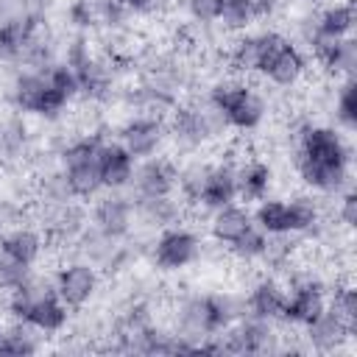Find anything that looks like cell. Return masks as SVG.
Listing matches in <instances>:
<instances>
[{"mask_svg":"<svg viewBox=\"0 0 357 357\" xmlns=\"http://www.w3.org/2000/svg\"><path fill=\"white\" fill-rule=\"evenodd\" d=\"M226 120H229V128L234 131H257L262 123H265V114H268V100L262 92H257L251 84L234 98V103L223 112Z\"/></svg>","mask_w":357,"mask_h":357,"instance_id":"cell-18","label":"cell"},{"mask_svg":"<svg viewBox=\"0 0 357 357\" xmlns=\"http://www.w3.org/2000/svg\"><path fill=\"white\" fill-rule=\"evenodd\" d=\"M273 184V167L265 159H245L237 165V198L240 204H257L268 198V190Z\"/></svg>","mask_w":357,"mask_h":357,"instance_id":"cell-17","label":"cell"},{"mask_svg":"<svg viewBox=\"0 0 357 357\" xmlns=\"http://www.w3.org/2000/svg\"><path fill=\"white\" fill-rule=\"evenodd\" d=\"M0 248H3V254H6L8 259H14V262L36 265L39 257H42V251H45V237H42L39 229L17 223V226H11V229H6V231L0 234Z\"/></svg>","mask_w":357,"mask_h":357,"instance_id":"cell-16","label":"cell"},{"mask_svg":"<svg viewBox=\"0 0 357 357\" xmlns=\"http://www.w3.org/2000/svg\"><path fill=\"white\" fill-rule=\"evenodd\" d=\"M31 271H33V265H22V262H14V259L6 257L3 265H0V293L20 287V284L28 279Z\"/></svg>","mask_w":357,"mask_h":357,"instance_id":"cell-26","label":"cell"},{"mask_svg":"<svg viewBox=\"0 0 357 357\" xmlns=\"http://www.w3.org/2000/svg\"><path fill=\"white\" fill-rule=\"evenodd\" d=\"M251 226H254V218H251L245 204L231 201L226 206L212 209V215H209V234H212V243H218V245H231Z\"/></svg>","mask_w":357,"mask_h":357,"instance_id":"cell-14","label":"cell"},{"mask_svg":"<svg viewBox=\"0 0 357 357\" xmlns=\"http://www.w3.org/2000/svg\"><path fill=\"white\" fill-rule=\"evenodd\" d=\"M176 173L178 167L173 165L170 156H148L139 165H134L131 184L126 187L131 201L137 204L139 198H162L176 192Z\"/></svg>","mask_w":357,"mask_h":357,"instance_id":"cell-3","label":"cell"},{"mask_svg":"<svg viewBox=\"0 0 357 357\" xmlns=\"http://www.w3.org/2000/svg\"><path fill=\"white\" fill-rule=\"evenodd\" d=\"M268 84L279 86V89H293L304 81L307 75V59L301 53V47L293 42V39H284L273 53L271 59L265 61L262 73H259Z\"/></svg>","mask_w":357,"mask_h":357,"instance_id":"cell-9","label":"cell"},{"mask_svg":"<svg viewBox=\"0 0 357 357\" xmlns=\"http://www.w3.org/2000/svg\"><path fill=\"white\" fill-rule=\"evenodd\" d=\"M332 114L343 131H354V126H357V84H354V78H343L337 84Z\"/></svg>","mask_w":357,"mask_h":357,"instance_id":"cell-23","label":"cell"},{"mask_svg":"<svg viewBox=\"0 0 357 357\" xmlns=\"http://www.w3.org/2000/svg\"><path fill=\"white\" fill-rule=\"evenodd\" d=\"M337 198V209H335V218H337V223L343 226V229H354L357 226V192L349 187V190H343L340 195H335Z\"/></svg>","mask_w":357,"mask_h":357,"instance_id":"cell-28","label":"cell"},{"mask_svg":"<svg viewBox=\"0 0 357 357\" xmlns=\"http://www.w3.org/2000/svg\"><path fill=\"white\" fill-rule=\"evenodd\" d=\"M324 310H326V287L324 284L296 287V290H287V301H284V310H282V324L304 326L312 318H318Z\"/></svg>","mask_w":357,"mask_h":357,"instance_id":"cell-15","label":"cell"},{"mask_svg":"<svg viewBox=\"0 0 357 357\" xmlns=\"http://www.w3.org/2000/svg\"><path fill=\"white\" fill-rule=\"evenodd\" d=\"M237 201V165L229 162V159H220V162H212L209 167V176L204 181V190H201V198H198V209H218V206H226Z\"/></svg>","mask_w":357,"mask_h":357,"instance_id":"cell-13","label":"cell"},{"mask_svg":"<svg viewBox=\"0 0 357 357\" xmlns=\"http://www.w3.org/2000/svg\"><path fill=\"white\" fill-rule=\"evenodd\" d=\"M326 75L337 78H354V67H357V39L354 36H340L335 42V47L329 50V56L318 64Z\"/></svg>","mask_w":357,"mask_h":357,"instance_id":"cell-21","label":"cell"},{"mask_svg":"<svg viewBox=\"0 0 357 357\" xmlns=\"http://www.w3.org/2000/svg\"><path fill=\"white\" fill-rule=\"evenodd\" d=\"M312 3H315V0H312Z\"/></svg>","mask_w":357,"mask_h":357,"instance_id":"cell-33","label":"cell"},{"mask_svg":"<svg viewBox=\"0 0 357 357\" xmlns=\"http://www.w3.org/2000/svg\"><path fill=\"white\" fill-rule=\"evenodd\" d=\"M28 321L36 329H42L45 335H59L67 326V321H70V307L59 296H47V298H42V301L33 304Z\"/></svg>","mask_w":357,"mask_h":357,"instance_id":"cell-20","label":"cell"},{"mask_svg":"<svg viewBox=\"0 0 357 357\" xmlns=\"http://www.w3.org/2000/svg\"><path fill=\"white\" fill-rule=\"evenodd\" d=\"M92 226H98L109 237H128L134 229V201L126 190H109V195L98 198L92 206Z\"/></svg>","mask_w":357,"mask_h":357,"instance_id":"cell-8","label":"cell"},{"mask_svg":"<svg viewBox=\"0 0 357 357\" xmlns=\"http://www.w3.org/2000/svg\"><path fill=\"white\" fill-rule=\"evenodd\" d=\"M3 259H6V254H3V248H0V265H3Z\"/></svg>","mask_w":357,"mask_h":357,"instance_id":"cell-32","label":"cell"},{"mask_svg":"<svg viewBox=\"0 0 357 357\" xmlns=\"http://www.w3.org/2000/svg\"><path fill=\"white\" fill-rule=\"evenodd\" d=\"M254 22V6L251 0H220V14H218V25L226 33H243L248 31V25Z\"/></svg>","mask_w":357,"mask_h":357,"instance_id":"cell-24","label":"cell"},{"mask_svg":"<svg viewBox=\"0 0 357 357\" xmlns=\"http://www.w3.org/2000/svg\"><path fill=\"white\" fill-rule=\"evenodd\" d=\"M3 335H6V326L0 324V349H3Z\"/></svg>","mask_w":357,"mask_h":357,"instance_id":"cell-31","label":"cell"},{"mask_svg":"<svg viewBox=\"0 0 357 357\" xmlns=\"http://www.w3.org/2000/svg\"><path fill=\"white\" fill-rule=\"evenodd\" d=\"M354 22H357V14H354V0H335V3H326L318 14H315V25L321 33L326 36H351L354 31Z\"/></svg>","mask_w":357,"mask_h":357,"instance_id":"cell-19","label":"cell"},{"mask_svg":"<svg viewBox=\"0 0 357 357\" xmlns=\"http://www.w3.org/2000/svg\"><path fill=\"white\" fill-rule=\"evenodd\" d=\"M287 36L279 33V31H243V33H234L229 47H226V64H229V73H237L243 78L248 75H257L262 73L265 61L271 59V53L284 42Z\"/></svg>","mask_w":357,"mask_h":357,"instance_id":"cell-1","label":"cell"},{"mask_svg":"<svg viewBox=\"0 0 357 357\" xmlns=\"http://www.w3.org/2000/svg\"><path fill=\"white\" fill-rule=\"evenodd\" d=\"M254 226L262 229L265 234H290V215H287V198H262L257 201V209L251 212Z\"/></svg>","mask_w":357,"mask_h":357,"instance_id":"cell-22","label":"cell"},{"mask_svg":"<svg viewBox=\"0 0 357 357\" xmlns=\"http://www.w3.org/2000/svg\"><path fill=\"white\" fill-rule=\"evenodd\" d=\"M56 296L70 307V310H81L84 304L92 301V296L98 293L100 276L98 268L86 259H73L67 265H61L56 273Z\"/></svg>","mask_w":357,"mask_h":357,"instance_id":"cell-4","label":"cell"},{"mask_svg":"<svg viewBox=\"0 0 357 357\" xmlns=\"http://www.w3.org/2000/svg\"><path fill=\"white\" fill-rule=\"evenodd\" d=\"M165 120L151 117V114H134L120 126V145L134 156V159H148L156 156L159 148L165 145Z\"/></svg>","mask_w":357,"mask_h":357,"instance_id":"cell-7","label":"cell"},{"mask_svg":"<svg viewBox=\"0 0 357 357\" xmlns=\"http://www.w3.org/2000/svg\"><path fill=\"white\" fill-rule=\"evenodd\" d=\"M201 240L187 226H167L151 240V259L159 271H181L198 259Z\"/></svg>","mask_w":357,"mask_h":357,"instance_id":"cell-2","label":"cell"},{"mask_svg":"<svg viewBox=\"0 0 357 357\" xmlns=\"http://www.w3.org/2000/svg\"><path fill=\"white\" fill-rule=\"evenodd\" d=\"M265 231L262 229H257V226H251L240 240H234L231 245H229V251H231V257L237 259V262H248V265H257L259 262V257H262V251H265Z\"/></svg>","mask_w":357,"mask_h":357,"instance_id":"cell-25","label":"cell"},{"mask_svg":"<svg viewBox=\"0 0 357 357\" xmlns=\"http://www.w3.org/2000/svg\"><path fill=\"white\" fill-rule=\"evenodd\" d=\"M67 22H70L73 28H78V33H84V31H89L92 25H98V17H95V11L86 6V0H70V3H67Z\"/></svg>","mask_w":357,"mask_h":357,"instance_id":"cell-29","label":"cell"},{"mask_svg":"<svg viewBox=\"0 0 357 357\" xmlns=\"http://www.w3.org/2000/svg\"><path fill=\"white\" fill-rule=\"evenodd\" d=\"M284 301H287V287L273 273L257 276L245 290L248 315H257V318H265V321H282Z\"/></svg>","mask_w":357,"mask_h":357,"instance_id":"cell-11","label":"cell"},{"mask_svg":"<svg viewBox=\"0 0 357 357\" xmlns=\"http://www.w3.org/2000/svg\"><path fill=\"white\" fill-rule=\"evenodd\" d=\"M184 11L190 14L192 22L209 25V22H218L220 0H184Z\"/></svg>","mask_w":357,"mask_h":357,"instance_id":"cell-27","label":"cell"},{"mask_svg":"<svg viewBox=\"0 0 357 357\" xmlns=\"http://www.w3.org/2000/svg\"><path fill=\"white\" fill-rule=\"evenodd\" d=\"M301 337L307 340V346H310L312 351L329 354V351H337L346 340L354 337V326H349L332 307H326L318 318H312L310 324H304Z\"/></svg>","mask_w":357,"mask_h":357,"instance_id":"cell-10","label":"cell"},{"mask_svg":"<svg viewBox=\"0 0 357 357\" xmlns=\"http://www.w3.org/2000/svg\"><path fill=\"white\" fill-rule=\"evenodd\" d=\"M131 14H153L162 0H120Z\"/></svg>","mask_w":357,"mask_h":357,"instance_id":"cell-30","label":"cell"},{"mask_svg":"<svg viewBox=\"0 0 357 357\" xmlns=\"http://www.w3.org/2000/svg\"><path fill=\"white\" fill-rule=\"evenodd\" d=\"M137 159L114 139H100L98 145V167H100V181L103 190H126L131 184Z\"/></svg>","mask_w":357,"mask_h":357,"instance_id":"cell-12","label":"cell"},{"mask_svg":"<svg viewBox=\"0 0 357 357\" xmlns=\"http://www.w3.org/2000/svg\"><path fill=\"white\" fill-rule=\"evenodd\" d=\"M293 151L301 156H310L315 162H351V148H349L346 137L332 126L307 123L298 131Z\"/></svg>","mask_w":357,"mask_h":357,"instance_id":"cell-5","label":"cell"},{"mask_svg":"<svg viewBox=\"0 0 357 357\" xmlns=\"http://www.w3.org/2000/svg\"><path fill=\"white\" fill-rule=\"evenodd\" d=\"M293 167L298 178L321 195H340L351 187V162H315L293 151Z\"/></svg>","mask_w":357,"mask_h":357,"instance_id":"cell-6","label":"cell"}]
</instances>
